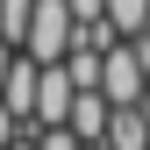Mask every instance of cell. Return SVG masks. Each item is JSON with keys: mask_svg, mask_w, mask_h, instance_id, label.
<instances>
[{"mask_svg": "<svg viewBox=\"0 0 150 150\" xmlns=\"http://www.w3.org/2000/svg\"><path fill=\"white\" fill-rule=\"evenodd\" d=\"M71 36H79V22H71L64 0H36V7H29V36H22V50H29L36 64H57L64 50H71Z\"/></svg>", "mask_w": 150, "mask_h": 150, "instance_id": "obj_1", "label": "cell"}, {"mask_svg": "<svg viewBox=\"0 0 150 150\" xmlns=\"http://www.w3.org/2000/svg\"><path fill=\"white\" fill-rule=\"evenodd\" d=\"M143 86H150V71H143V57H136V43H107L100 50V93L115 107H143Z\"/></svg>", "mask_w": 150, "mask_h": 150, "instance_id": "obj_2", "label": "cell"}, {"mask_svg": "<svg viewBox=\"0 0 150 150\" xmlns=\"http://www.w3.org/2000/svg\"><path fill=\"white\" fill-rule=\"evenodd\" d=\"M71 100H79V79L64 71V57L36 71V122H64V115H71Z\"/></svg>", "mask_w": 150, "mask_h": 150, "instance_id": "obj_3", "label": "cell"}, {"mask_svg": "<svg viewBox=\"0 0 150 150\" xmlns=\"http://www.w3.org/2000/svg\"><path fill=\"white\" fill-rule=\"evenodd\" d=\"M107 115H115V100H107L100 86H79V100H71L64 129H71L79 143H100V136H107Z\"/></svg>", "mask_w": 150, "mask_h": 150, "instance_id": "obj_4", "label": "cell"}, {"mask_svg": "<svg viewBox=\"0 0 150 150\" xmlns=\"http://www.w3.org/2000/svg\"><path fill=\"white\" fill-rule=\"evenodd\" d=\"M36 71H43V64H36L29 50H14V64H7V79H0V100H7L14 115H22V122H36Z\"/></svg>", "mask_w": 150, "mask_h": 150, "instance_id": "obj_5", "label": "cell"}, {"mask_svg": "<svg viewBox=\"0 0 150 150\" xmlns=\"http://www.w3.org/2000/svg\"><path fill=\"white\" fill-rule=\"evenodd\" d=\"M100 143H107V150H150V115H143V107H115Z\"/></svg>", "mask_w": 150, "mask_h": 150, "instance_id": "obj_6", "label": "cell"}, {"mask_svg": "<svg viewBox=\"0 0 150 150\" xmlns=\"http://www.w3.org/2000/svg\"><path fill=\"white\" fill-rule=\"evenodd\" d=\"M29 7L36 0H0V36H7L14 50H22V36H29Z\"/></svg>", "mask_w": 150, "mask_h": 150, "instance_id": "obj_7", "label": "cell"}, {"mask_svg": "<svg viewBox=\"0 0 150 150\" xmlns=\"http://www.w3.org/2000/svg\"><path fill=\"white\" fill-rule=\"evenodd\" d=\"M107 22H115L122 36H136V29L150 22V0H107Z\"/></svg>", "mask_w": 150, "mask_h": 150, "instance_id": "obj_8", "label": "cell"}, {"mask_svg": "<svg viewBox=\"0 0 150 150\" xmlns=\"http://www.w3.org/2000/svg\"><path fill=\"white\" fill-rule=\"evenodd\" d=\"M36 150H86V143L71 136L64 122H36Z\"/></svg>", "mask_w": 150, "mask_h": 150, "instance_id": "obj_9", "label": "cell"}, {"mask_svg": "<svg viewBox=\"0 0 150 150\" xmlns=\"http://www.w3.org/2000/svg\"><path fill=\"white\" fill-rule=\"evenodd\" d=\"M129 43H136V57H143V71H150V22H143L136 36H129Z\"/></svg>", "mask_w": 150, "mask_h": 150, "instance_id": "obj_10", "label": "cell"}, {"mask_svg": "<svg viewBox=\"0 0 150 150\" xmlns=\"http://www.w3.org/2000/svg\"><path fill=\"white\" fill-rule=\"evenodd\" d=\"M7 64H14V43H7V36H0V79H7Z\"/></svg>", "mask_w": 150, "mask_h": 150, "instance_id": "obj_11", "label": "cell"}, {"mask_svg": "<svg viewBox=\"0 0 150 150\" xmlns=\"http://www.w3.org/2000/svg\"><path fill=\"white\" fill-rule=\"evenodd\" d=\"M7 150H36V129H22V136H14V143H7Z\"/></svg>", "mask_w": 150, "mask_h": 150, "instance_id": "obj_12", "label": "cell"}, {"mask_svg": "<svg viewBox=\"0 0 150 150\" xmlns=\"http://www.w3.org/2000/svg\"><path fill=\"white\" fill-rule=\"evenodd\" d=\"M143 115H150V86H143Z\"/></svg>", "mask_w": 150, "mask_h": 150, "instance_id": "obj_13", "label": "cell"}, {"mask_svg": "<svg viewBox=\"0 0 150 150\" xmlns=\"http://www.w3.org/2000/svg\"><path fill=\"white\" fill-rule=\"evenodd\" d=\"M86 150H107V143H86Z\"/></svg>", "mask_w": 150, "mask_h": 150, "instance_id": "obj_14", "label": "cell"}]
</instances>
